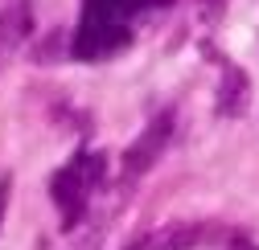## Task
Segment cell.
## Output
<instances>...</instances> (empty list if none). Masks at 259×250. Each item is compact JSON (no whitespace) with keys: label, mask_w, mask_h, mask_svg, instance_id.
<instances>
[{"label":"cell","mask_w":259,"mask_h":250,"mask_svg":"<svg viewBox=\"0 0 259 250\" xmlns=\"http://www.w3.org/2000/svg\"><path fill=\"white\" fill-rule=\"evenodd\" d=\"M231 250H259V246H255V242H247V238H235V242H231Z\"/></svg>","instance_id":"8992f818"},{"label":"cell","mask_w":259,"mask_h":250,"mask_svg":"<svg viewBox=\"0 0 259 250\" xmlns=\"http://www.w3.org/2000/svg\"><path fill=\"white\" fill-rule=\"evenodd\" d=\"M9 193H13V176H0V222H5V209H9Z\"/></svg>","instance_id":"5b68a950"},{"label":"cell","mask_w":259,"mask_h":250,"mask_svg":"<svg viewBox=\"0 0 259 250\" xmlns=\"http://www.w3.org/2000/svg\"><path fill=\"white\" fill-rule=\"evenodd\" d=\"M169 136H173V111H160L148 128L140 132V140L123 152V176L127 180H136V176H144L152 164H156V156L165 152V144H169Z\"/></svg>","instance_id":"7a4b0ae2"},{"label":"cell","mask_w":259,"mask_h":250,"mask_svg":"<svg viewBox=\"0 0 259 250\" xmlns=\"http://www.w3.org/2000/svg\"><path fill=\"white\" fill-rule=\"evenodd\" d=\"M103 176V156H87L78 152L70 164H62L58 176L50 180V197L54 205L62 209V222H66V230H74V222L82 217V205H87V193L91 184Z\"/></svg>","instance_id":"6da1fadb"},{"label":"cell","mask_w":259,"mask_h":250,"mask_svg":"<svg viewBox=\"0 0 259 250\" xmlns=\"http://www.w3.org/2000/svg\"><path fill=\"white\" fill-rule=\"evenodd\" d=\"M198 238H202V226H165V230L132 242L127 250H189Z\"/></svg>","instance_id":"277c9868"},{"label":"cell","mask_w":259,"mask_h":250,"mask_svg":"<svg viewBox=\"0 0 259 250\" xmlns=\"http://www.w3.org/2000/svg\"><path fill=\"white\" fill-rule=\"evenodd\" d=\"M243 107H247V74L226 61L222 66V86H218V115L235 119V115H243Z\"/></svg>","instance_id":"3957f363"}]
</instances>
